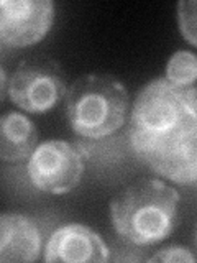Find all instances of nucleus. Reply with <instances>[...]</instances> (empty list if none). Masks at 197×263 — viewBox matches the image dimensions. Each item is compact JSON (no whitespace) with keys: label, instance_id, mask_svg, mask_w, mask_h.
Returning <instances> with one entry per match:
<instances>
[{"label":"nucleus","instance_id":"obj_11","mask_svg":"<svg viewBox=\"0 0 197 263\" xmlns=\"http://www.w3.org/2000/svg\"><path fill=\"white\" fill-rule=\"evenodd\" d=\"M197 78V58L192 51L179 49L169 58L166 79L178 87H192Z\"/></svg>","mask_w":197,"mask_h":263},{"label":"nucleus","instance_id":"obj_9","mask_svg":"<svg viewBox=\"0 0 197 263\" xmlns=\"http://www.w3.org/2000/svg\"><path fill=\"white\" fill-rule=\"evenodd\" d=\"M41 252V229L25 214H0V263L36 261Z\"/></svg>","mask_w":197,"mask_h":263},{"label":"nucleus","instance_id":"obj_8","mask_svg":"<svg viewBox=\"0 0 197 263\" xmlns=\"http://www.w3.org/2000/svg\"><path fill=\"white\" fill-rule=\"evenodd\" d=\"M110 250L95 230L82 224L57 227L49 237L45 249V261H94L110 260Z\"/></svg>","mask_w":197,"mask_h":263},{"label":"nucleus","instance_id":"obj_7","mask_svg":"<svg viewBox=\"0 0 197 263\" xmlns=\"http://www.w3.org/2000/svg\"><path fill=\"white\" fill-rule=\"evenodd\" d=\"M54 20L51 0H0V43L23 48L45 38Z\"/></svg>","mask_w":197,"mask_h":263},{"label":"nucleus","instance_id":"obj_12","mask_svg":"<svg viewBox=\"0 0 197 263\" xmlns=\"http://www.w3.org/2000/svg\"><path fill=\"white\" fill-rule=\"evenodd\" d=\"M178 8L181 31L189 43L195 45V2H181Z\"/></svg>","mask_w":197,"mask_h":263},{"label":"nucleus","instance_id":"obj_13","mask_svg":"<svg viewBox=\"0 0 197 263\" xmlns=\"http://www.w3.org/2000/svg\"><path fill=\"white\" fill-rule=\"evenodd\" d=\"M150 261H178V263H194L195 257L184 247H166L156 252Z\"/></svg>","mask_w":197,"mask_h":263},{"label":"nucleus","instance_id":"obj_4","mask_svg":"<svg viewBox=\"0 0 197 263\" xmlns=\"http://www.w3.org/2000/svg\"><path fill=\"white\" fill-rule=\"evenodd\" d=\"M131 150L163 178L194 184L197 176V123L161 137H128Z\"/></svg>","mask_w":197,"mask_h":263},{"label":"nucleus","instance_id":"obj_10","mask_svg":"<svg viewBox=\"0 0 197 263\" xmlns=\"http://www.w3.org/2000/svg\"><path fill=\"white\" fill-rule=\"evenodd\" d=\"M36 143V127L27 115L18 112L0 115V160L20 163L30 158Z\"/></svg>","mask_w":197,"mask_h":263},{"label":"nucleus","instance_id":"obj_2","mask_svg":"<svg viewBox=\"0 0 197 263\" xmlns=\"http://www.w3.org/2000/svg\"><path fill=\"white\" fill-rule=\"evenodd\" d=\"M64 97L68 120L81 137L104 138L125 123L130 97L125 86L109 74H84Z\"/></svg>","mask_w":197,"mask_h":263},{"label":"nucleus","instance_id":"obj_14","mask_svg":"<svg viewBox=\"0 0 197 263\" xmlns=\"http://www.w3.org/2000/svg\"><path fill=\"white\" fill-rule=\"evenodd\" d=\"M7 87H8V79H7V72L5 69L0 66V102L4 101L7 96Z\"/></svg>","mask_w":197,"mask_h":263},{"label":"nucleus","instance_id":"obj_3","mask_svg":"<svg viewBox=\"0 0 197 263\" xmlns=\"http://www.w3.org/2000/svg\"><path fill=\"white\" fill-rule=\"evenodd\" d=\"M197 123L195 87H178L166 78L148 82L131 107L128 137H161Z\"/></svg>","mask_w":197,"mask_h":263},{"label":"nucleus","instance_id":"obj_6","mask_svg":"<svg viewBox=\"0 0 197 263\" xmlns=\"http://www.w3.org/2000/svg\"><path fill=\"white\" fill-rule=\"evenodd\" d=\"M63 74L57 63L46 58L23 60L8 79L7 92L12 102L31 114H43L66 96Z\"/></svg>","mask_w":197,"mask_h":263},{"label":"nucleus","instance_id":"obj_1","mask_svg":"<svg viewBox=\"0 0 197 263\" xmlns=\"http://www.w3.org/2000/svg\"><path fill=\"white\" fill-rule=\"evenodd\" d=\"M178 204L179 193L172 186L154 178L140 179L112 199L113 229L131 245H156L174 232Z\"/></svg>","mask_w":197,"mask_h":263},{"label":"nucleus","instance_id":"obj_5","mask_svg":"<svg viewBox=\"0 0 197 263\" xmlns=\"http://www.w3.org/2000/svg\"><path fill=\"white\" fill-rule=\"evenodd\" d=\"M86 168V153L64 140H46L36 145L28 160V178L40 191L66 194L76 187Z\"/></svg>","mask_w":197,"mask_h":263}]
</instances>
